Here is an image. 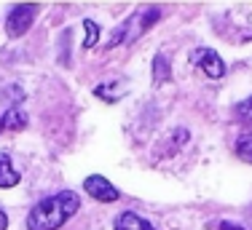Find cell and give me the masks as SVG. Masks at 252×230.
<instances>
[{
  "label": "cell",
  "mask_w": 252,
  "mask_h": 230,
  "mask_svg": "<svg viewBox=\"0 0 252 230\" xmlns=\"http://www.w3.org/2000/svg\"><path fill=\"white\" fill-rule=\"evenodd\" d=\"M81 209V198L73 190H62L54 196L38 201L27 214V228L30 230H57L62 228L75 211Z\"/></svg>",
  "instance_id": "obj_1"
},
{
  "label": "cell",
  "mask_w": 252,
  "mask_h": 230,
  "mask_svg": "<svg viewBox=\"0 0 252 230\" xmlns=\"http://www.w3.org/2000/svg\"><path fill=\"white\" fill-rule=\"evenodd\" d=\"M161 16V11L158 8H145V11H137L131 19H126L121 27L113 32V38H110V43H107V48H113V46H118V43H131V40H137L145 29H151L153 27V22Z\"/></svg>",
  "instance_id": "obj_2"
},
{
  "label": "cell",
  "mask_w": 252,
  "mask_h": 230,
  "mask_svg": "<svg viewBox=\"0 0 252 230\" xmlns=\"http://www.w3.org/2000/svg\"><path fill=\"white\" fill-rule=\"evenodd\" d=\"M35 14H38V5H32V3H25V5L11 8L8 16H5V32H8L11 38L25 35L30 29V24H32V19H35Z\"/></svg>",
  "instance_id": "obj_3"
},
{
  "label": "cell",
  "mask_w": 252,
  "mask_h": 230,
  "mask_svg": "<svg viewBox=\"0 0 252 230\" xmlns=\"http://www.w3.org/2000/svg\"><path fill=\"white\" fill-rule=\"evenodd\" d=\"M190 59L199 64L201 72L207 78H215V81H218V78L225 75V62L220 59L218 51H212V48H199V51H193V57H190Z\"/></svg>",
  "instance_id": "obj_4"
},
{
  "label": "cell",
  "mask_w": 252,
  "mask_h": 230,
  "mask_svg": "<svg viewBox=\"0 0 252 230\" xmlns=\"http://www.w3.org/2000/svg\"><path fill=\"white\" fill-rule=\"evenodd\" d=\"M83 190H86L92 198L102 201V203H113V201H118V190H116V187H113L110 182H107L105 177H99V174H92V177L83 179Z\"/></svg>",
  "instance_id": "obj_5"
},
{
  "label": "cell",
  "mask_w": 252,
  "mask_h": 230,
  "mask_svg": "<svg viewBox=\"0 0 252 230\" xmlns=\"http://www.w3.org/2000/svg\"><path fill=\"white\" fill-rule=\"evenodd\" d=\"M113 230H156V228L145 220V217L134 214V211H124V214L116 217Z\"/></svg>",
  "instance_id": "obj_6"
},
{
  "label": "cell",
  "mask_w": 252,
  "mask_h": 230,
  "mask_svg": "<svg viewBox=\"0 0 252 230\" xmlns=\"http://www.w3.org/2000/svg\"><path fill=\"white\" fill-rule=\"evenodd\" d=\"M19 177H22V174L11 166V155L8 153H0V187L8 190V187L19 185Z\"/></svg>",
  "instance_id": "obj_7"
},
{
  "label": "cell",
  "mask_w": 252,
  "mask_h": 230,
  "mask_svg": "<svg viewBox=\"0 0 252 230\" xmlns=\"http://www.w3.org/2000/svg\"><path fill=\"white\" fill-rule=\"evenodd\" d=\"M27 126V113L19 110V107H11V110L3 113V129L8 131H22Z\"/></svg>",
  "instance_id": "obj_8"
},
{
  "label": "cell",
  "mask_w": 252,
  "mask_h": 230,
  "mask_svg": "<svg viewBox=\"0 0 252 230\" xmlns=\"http://www.w3.org/2000/svg\"><path fill=\"white\" fill-rule=\"evenodd\" d=\"M94 94H97L99 99H105V102H118L126 94V88H124L121 81H113V83H102V86H97Z\"/></svg>",
  "instance_id": "obj_9"
},
{
  "label": "cell",
  "mask_w": 252,
  "mask_h": 230,
  "mask_svg": "<svg viewBox=\"0 0 252 230\" xmlns=\"http://www.w3.org/2000/svg\"><path fill=\"white\" fill-rule=\"evenodd\" d=\"M236 155L242 161L252 163V131H244V134L236 139Z\"/></svg>",
  "instance_id": "obj_10"
},
{
  "label": "cell",
  "mask_w": 252,
  "mask_h": 230,
  "mask_svg": "<svg viewBox=\"0 0 252 230\" xmlns=\"http://www.w3.org/2000/svg\"><path fill=\"white\" fill-rule=\"evenodd\" d=\"M169 64H166V59H164V54H156V59H153V78H156V83H164V81H169Z\"/></svg>",
  "instance_id": "obj_11"
},
{
  "label": "cell",
  "mask_w": 252,
  "mask_h": 230,
  "mask_svg": "<svg viewBox=\"0 0 252 230\" xmlns=\"http://www.w3.org/2000/svg\"><path fill=\"white\" fill-rule=\"evenodd\" d=\"M83 27H86V40H83V48H92L94 43H97V38H99V27H97V22H94V19H86V22H83Z\"/></svg>",
  "instance_id": "obj_12"
},
{
  "label": "cell",
  "mask_w": 252,
  "mask_h": 230,
  "mask_svg": "<svg viewBox=\"0 0 252 230\" xmlns=\"http://www.w3.org/2000/svg\"><path fill=\"white\" fill-rule=\"evenodd\" d=\"M236 118H242V120H252V96L236 105Z\"/></svg>",
  "instance_id": "obj_13"
},
{
  "label": "cell",
  "mask_w": 252,
  "mask_h": 230,
  "mask_svg": "<svg viewBox=\"0 0 252 230\" xmlns=\"http://www.w3.org/2000/svg\"><path fill=\"white\" fill-rule=\"evenodd\" d=\"M220 230H244L242 225H233V222H223V225H220Z\"/></svg>",
  "instance_id": "obj_14"
},
{
  "label": "cell",
  "mask_w": 252,
  "mask_h": 230,
  "mask_svg": "<svg viewBox=\"0 0 252 230\" xmlns=\"http://www.w3.org/2000/svg\"><path fill=\"white\" fill-rule=\"evenodd\" d=\"M8 228V217H5V211L0 209V230H5Z\"/></svg>",
  "instance_id": "obj_15"
},
{
  "label": "cell",
  "mask_w": 252,
  "mask_h": 230,
  "mask_svg": "<svg viewBox=\"0 0 252 230\" xmlns=\"http://www.w3.org/2000/svg\"><path fill=\"white\" fill-rule=\"evenodd\" d=\"M0 131H5V129H3V115H0Z\"/></svg>",
  "instance_id": "obj_16"
}]
</instances>
